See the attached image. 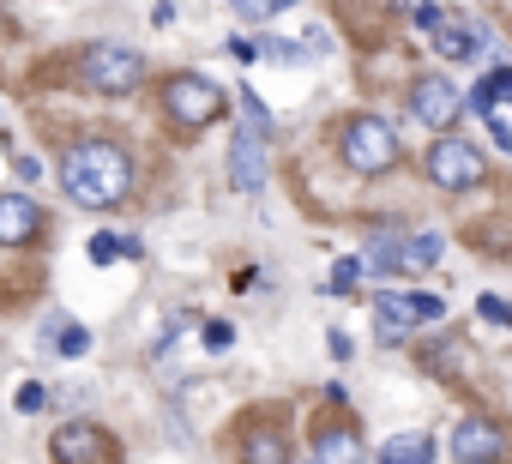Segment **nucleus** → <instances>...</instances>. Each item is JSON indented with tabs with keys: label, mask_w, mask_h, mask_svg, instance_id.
Instances as JSON below:
<instances>
[{
	"label": "nucleus",
	"mask_w": 512,
	"mask_h": 464,
	"mask_svg": "<svg viewBox=\"0 0 512 464\" xmlns=\"http://www.w3.org/2000/svg\"><path fill=\"white\" fill-rule=\"evenodd\" d=\"M235 344V326L229 320H205V350H229Z\"/></svg>",
	"instance_id": "nucleus-23"
},
{
	"label": "nucleus",
	"mask_w": 512,
	"mask_h": 464,
	"mask_svg": "<svg viewBox=\"0 0 512 464\" xmlns=\"http://www.w3.org/2000/svg\"><path fill=\"white\" fill-rule=\"evenodd\" d=\"M121 254L133 260V254H139V242H133V236H97V242H91V266H115Z\"/></svg>",
	"instance_id": "nucleus-15"
},
{
	"label": "nucleus",
	"mask_w": 512,
	"mask_h": 464,
	"mask_svg": "<svg viewBox=\"0 0 512 464\" xmlns=\"http://www.w3.org/2000/svg\"><path fill=\"white\" fill-rule=\"evenodd\" d=\"M452 458H464V464H476V458H500V428H488V422H458V434H452Z\"/></svg>",
	"instance_id": "nucleus-11"
},
{
	"label": "nucleus",
	"mask_w": 512,
	"mask_h": 464,
	"mask_svg": "<svg viewBox=\"0 0 512 464\" xmlns=\"http://www.w3.org/2000/svg\"><path fill=\"white\" fill-rule=\"evenodd\" d=\"M368 266H374V272H404V242H398V236H374Z\"/></svg>",
	"instance_id": "nucleus-16"
},
{
	"label": "nucleus",
	"mask_w": 512,
	"mask_h": 464,
	"mask_svg": "<svg viewBox=\"0 0 512 464\" xmlns=\"http://www.w3.org/2000/svg\"><path fill=\"white\" fill-rule=\"evenodd\" d=\"M241 121H253L260 133H272V109H266L260 97H253V91H241Z\"/></svg>",
	"instance_id": "nucleus-22"
},
{
	"label": "nucleus",
	"mask_w": 512,
	"mask_h": 464,
	"mask_svg": "<svg viewBox=\"0 0 512 464\" xmlns=\"http://www.w3.org/2000/svg\"><path fill=\"white\" fill-rule=\"evenodd\" d=\"M506 103H512V97H506Z\"/></svg>",
	"instance_id": "nucleus-31"
},
{
	"label": "nucleus",
	"mask_w": 512,
	"mask_h": 464,
	"mask_svg": "<svg viewBox=\"0 0 512 464\" xmlns=\"http://www.w3.org/2000/svg\"><path fill=\"white\" fill-rule=\"evenodd\" d=\"M476 43H482V37H476V31H464V25H446V19L434 25V49H440L446 61H470V55H476Z\"/></svg>",
	"instance_id": "nucleus-12"
},
{
	"label": "nucleus",
	"mask_w": 512,
	"mask_h": 464,
	"mask_svg": "<svg viewBox=\"0 0 512 464\" xmlns=\"http://www.w3.org/2000/svg\"><path fill=\"white\" fill-rule=\"evenodd\" d=\"M55 458H79V464H103V458H115V446L97 434V428H85V422H73V428H61L55 434Z\"/></svg>",
	"instance_id": "nucleus-10"
},
{
	"label": "nucleus",
	"mask_w": 512,
	"mask_h": 464,
	"mask_svg": "<svg viewBox=\"0 0 512 464\" xmlns=\"http://www.w3.org/2000/svg\"><path fill=\"white\" fill-rule=\"evenodd\" d=\"M229 55H235V61H260V55H266V43H253V37H235V43H229Z\"/></svg>",
	"instance_id": "nucleus-26"
},
{
	"label": "nucleus",
	"mask_w": 512,
	"mask_h": 464,
	"mask_svg": "<svg viewBox=\"0 0 512 464\" xmlns=\"http://www.w3.org/2000/svg\"><path fill=\"white\" fill-rule=\"evenodd\" d=\"M55 350H61V356H85V350H91V332H85V326H61Z\"/></svg>",
	"instance_id": "nucleus-21"
},
{
	"label": "nucleus",
	"mask_w": 512,
	"mask_h": 464,
	"mask_svg": "<svg viewBox=\"0 0 512 464\" xmlns=\"http://www.w3.org/2000/svg\"><path fill=\"white\" fill-rule=\"evenodd\" d=\"M338 151H344V163H350L356 175H380V169L398 163V133H392V121H380V115H356V121H344Z\"/></svg>",
	"instance_id": "nucleus-2"
},
{
	"label": "nucleus",
	"mask_w": 512,
	"mask_h": 464,
	"mask_svg": "<svg viewBox=\"0 0 512 464\" xmlns=\"http://www.w3.org/2000/svg\"><path fill=\"white\" fill-rule=\"evenodd\" d=\"M266 55H272V61H302L308 49H296L290 37H272V43H266Z\"/></svg>",
	"instance_id": "nucleus-25"
},
{
	"label": "nucleus",
	"mask_w": 512,
	"mask_h": 464,
	"mask_svg": "<svg viewBox=\"0 0 512 464\" xmlns=\"http://www.w3.org/2000/svg\"><path fill=\"white\" fill-rule=\"evenodd\" d=\"M43 229V205L31 193H0V248H19Z\"/></svg>",
	"instance_id": "nucleus-8"
},
{
	"label": "nucleus",
	"mask_w": 512,
	"mask_h": 464,
	"mask_svg": "<svg viewBox=\"0 0 512 464\" xmlns=\"http://www.w3.org/2000/svg\"><path fill=\"white\" fill-rule=\"evenodd\" d=\"M79 73H85L91 91H103V97H127V91L145 79V61H139L127 43H91L85 61H79Z\"/></svg>",
	"instance_id": "nucleus-3"
},
{
	"label": "nucleus",
	"mask_w": 512,
	"mask_h": 464,
	"mask_svg": "<svg viewBox=\"0 0 512 464\" xmlns=\"http://www.w3.org/2000/svg\"><path fill=\"white\" fill-rule=\"evenodd\" d=\"M374 320H380V344H404V332H410V326H422L416 296H392V290H380V296H374Z\"/></svg>",
	"instance_id": "nucleus-9"
},
{
	"label": "nucleus",
	"mask_w": 512,
	"mask_h": 464,
	"mask_svg": "<svg viewBox=\"0 0 512 464\" xmlns=\"http://www.w3.org/2000/svg\"><path fill=\"white\" fill-rule=\"evenodd\" d=\"M13 169H19V181H37V175H43V163H37L31 151H19V157H13Z\"/></svg>",
	"instance_id": "nucleus-29"
},
{
	"label": "nucleus",
	"mask_w": 512,
	"mask_h": 464,
	"mask_svg": "<svg viewBox=\"0 0 512 464\" xmlns=\"http://www.w3.org/2000/svg\"><path fill=\"white\" fill-rule=\"evenodd\" d=\"M506 326H512V314H506Z\"/></svg>",
	"instance_id": "nucleus-30"
},
{
	"label": "nucleus",
	"mask_w": 512,
	"mask_h": 464,
	"mask_svg": "<svg viewBox=\"0 0 512 464\" xmlns=\"http://www.w3.org/2000/svg\"><path fill=\"white\" fill-rule=\"evenodd\" d=\"M266 175H272V163H266V133L253 127V121H241V133H235V145H229V187H235V193H260Z\"/></svg>",
	"instance_id": "nucleus-6"
},
{
	"label": "nucleus",
	"mask_w": 512,
	"mask_h": 464,
	"mask_svg": "<svg viewBox=\"0 0 512 464\" xmlns=\"http://www.w3.org/2000/svg\"><path fill=\"white\" fill-rule=\"evenodd\" d=\"M247 458H284V446H278V440H266V434H260V440H247Z\"/></svg>",
	"instance_id": "nucleus-28"
},
{
	"label": "nucleus",
	"mask_w": 512,
	"mask_h": 464,
	"mask_svg": "<svg viewBox=\"0 0 512 464\" xmlns=\"http://www.w3.org/2000/svg\"><path fill=\"white\" fill-rule=\"evenodd\" d=\"M440 254H446L440 236H410L404 242V272H428V266H440Z\"/></svg>",
	"instance_id": "nucleus-14"
},
{
	"label": "nucleus",
	"mask_w": 512,
	"mask_h": 464,
	"mask_svg": "<svg viewBox=\"0 0 512 464\" xmlns=\"http://www.w3.org/2000/svg\"><path fill=\"white\" fill-rule=\"evenodd\" d=\"M476 314H482V320H506V314H512V308H506V302H500V296H476Z\"/></svg>",
	"instance_id": "nucleus-27"
},
{
	"label": "nucleus",
	"mask_w": 512,
	"mask_h": 464,
	"mask_svg": "<svg viewBox=\"0 0 512 464\" xmlns=\"http://www.w3.org/2000/svg\"><path fill=\"white\" fill-rule=\"evenodd\" d=\"M229 7H235L247 25H260V19H272V13H284V7H296V0H229Z\"/></svg>",
	"instance_id": "nucleus-18"
},
{
	"label": "nucleus",
	"mask_w": 512,
	"mask_h": 464,
	"mask_svg": "<svg viewBox=\"0 0 512 464\" xmlns=\"http://www.w3.org/2000/svg\"><path fill=\"white\" fill-rule=\"evenodd\" d=\"M380 458H386V464H428V458H434V440H428V434H398V440L380 446Z\"/></svg>",
	"instance_id": "nucleus-13"
},
{
	"label": "nucleus",
	"mask_w": 512,
	"mask_h": 464,
	"mask_svg": "<svg viewBox=\"0 0 512 464\" xmlns=\"http://www.w3.org/2000/svg\"><path fill=\"white\" fill-rule=\"evenodd\" d=\"M482 151L476 145H464V139H434V151H428V175L446 187V193H464V187H476L482 181Z\"/></svg>",
	"instance_id": "nucleus-5"
},
{
	"label": "nucleus",
	"mask_w": 512,
	"mask_h": 464,
	"mask_svg": "<svg viewBox=\"0 0 512 464\" xmlns=\"http://www.w3.org/2000/svg\"><path fill=\"white\" fill-rule=\"evenodd\" d=\"M163 103H169V115H175L181 127H211V121L223 115V91H217L211 79H199V73H175L169 91H163Z\"/></svg>",
	"instance_id": "nucleus-4"
},
{
	"label": "nucleus",
	"mask_w": 512,
	"mask_h": 464,
	"mask_svg": "<svg viewBox=\"0 0 512 464\" xmlns=\"http://www.w3.org/2000/svg\"><path fill=\"white\" fill-rule=\"evenodd\" d=\"M362 266H368V260H338V266H332V278H326V296H350V290H356V278H362Z\"/></svg>",
	"instance_id": "nucleus-17"
},
{
	"label": "nucleus",
	"mask_w": 512,
	"mask_h": 464,
	"mask_svg": "<svg viewBox=\"0 0 512 464\" xmlns=\"http://www.w3.org/2000/svg\"><path fill=\"white\" fill-rule=\"evenodd\" d=\"M464 91L452 85V79H416V91H410V109H416V121H428L434 133H446L458 115H464Z\"/></svg>",
	"instance_id": "nucleus-7"
},
{
	"label": "nucleus",
	"mask_w": 512,
	"mask_h": 464,
	"mask_svg": "<svg viewBox=\"0 0 512 464\" xmlns=\"http://www.w3.org/2000/svg\"><path fill=\"white\" fill-rule=\"evenodd\" d=\"M61 187H67L73 205H85V211H109V205L127 199V187H133V163H127L121 145H109V139H85V145H73V151L61 157Z\"/></svg>",
	"instance_id": "nucleus-1"
},
{
	"label": "nucleus",
	"mask_w": 512,
	"mask_h": 464,
	"mask_svg": "<svg viewBox=\"0 0 512 464\" xmlns=\"http://www.w3.org/2000/svg\"><path fill=\"white\" fill-rule=\"evenodd\" d=\"M482 121H488V133H494V145H500V151H512V109H506V103H494V109H488Z\"/></svg>",
	"instance_id": "nucleus-20"
},
{
	"label": "nucleus",
	"mask_w": 512,
	"mask_h": 464,
	"mask_svg": "<svg viewBox=\"0 0 512 464\" xmlns=\"http://www.w3.org/2000/svg\"><path fill=\"white\" fill-rule=\"evenodd\" d=\"M314 458H362V446L350 434H320L314 440Z\"/></svg>",
	"instance_id": "nucleus-19"
},
{
	"label": "nucleus",
	"mask_w": 512,
	"mask_h": 464,
	"mask_svg": "<svg viewBox=\"0 0 512 464\" xmlns=\"http://www.w3.org/2000/svg\"><path fill=\"white\" fill-rule=\"evenodd\" d=\"M43 404H49V392H43L37 380H25V386H19V410L31 416V410H43Z\"/></svg>",
	"instance_id": "nucleus-24"
}]
</instances>
